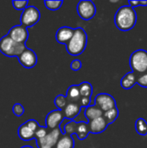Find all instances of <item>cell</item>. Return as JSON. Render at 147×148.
I'll return each mask as SVG.
<instances>
[{
    "label": "cell",
    "mask_w": 147,
    "mask_h": 148,
    "mask_svg": "<svg viewBox=\"0 0 147 148\" xmlns=\"http://www.w3.org/2000/svg\"><path fill=\"white\" fill-rule=\"evenodd\" d=\"M114 23L120 30L128 31L132 29L137 23L135 10L130 5L121 6L114 16Z\"/></svg>",
    "instance_id": "1"
},
{
    "label": "cell",
    "mask_w": 147,
    "mask_h": 148,
    "mask_svg": "<svg viewBox=\"0 0 147 148\" xmlns=\"http://www.w3.org/2000/svg\"><path fill=\"white\" fill-rule=\"evenodd\" d=\"M88 43V36L86 31L79 27L75 29L74 35L70 41L66 44L67 51L70 56H76L81 55L86 49Z\"/></svg>",
    "instance_id": "2"
},
{
    "label": "cell",
    "mask_w": 147,
    "mask_h": 148,
    "mask_svg": "<svg viewBox=\"0 0 147 148\" xmlns=\"http://www.w3.org/2000/svg\"><path fill=\"white\" fill-rule=\"evenodd\" d=\"M26 49L25 43L16 42L8 35L0 39V52L8 57H18Z\"/></svg>",
    "instance_id": "3"
},
{
    "label": "cell",
    "mask_w": 147,
    "mask_h": 148,
    "mask_svg": "<svg viewBox=\"0 0 147 148\" xmlns=\"http://www.w3.org/2000/svg\"><path fill=\"white\" fill-rule=\"evenodd\" d=\"M130 66L134 74L142 75L147 72V51L138 49L134 51L130 57Z\"/></svg>",
    "instance_id": "4"
},
{
    "label": "cell",
    "mask_w": 147,
    "mask_h": 148,
    "mask_svg": "<svg viewBox=\"0 0 147 148\" xmlns=\"http://www.w3.org/2000/svg\"><path fill=\"white\" fill-rule=\"evenodd\" d=\"M40 127L38 122L35 120H29L21 125L18 128L17 134L22 140L29 141L36 139V132Z\"/></svg>",
    "instance_id": "5"
},
{
    "label": "cell",
    "mask_w": 147,
    "mask_h": 148,
    "mask_svg": "<svg viewBox=\"0 0 147 148\" xmlns=\"http://www.w3.org/2000/svg\"><path fill=\"white\" fill-rule=\"evenodd\" d=\"M41 14L37 8L35 6H27L23 10L20 17L21 24L24 27H31L38 23Z\"/></svg>",
    "instance_id": "6"
},
{
    "label": "cell",
    "mask_w": 147,
    "mask_h": 148,
    "mask_svg": "<svg viewBox=\"0 0 147 148\" xmlns=\"http://www.w3.org/2000/svg\"><path fill=\"white\" fill-rule=\"evenodd\" d=\"M62 130L60 127L54 130H50L47 135L42 138L36 139L38 148H55L59 138L62 135Z\"/></svg>",
    "instance_id": "7"
},
{
    "label": "cell",
    "mask_w": 147,
    "mask_h": 148,
    "mask_svg": "<svg viewBox=\"0 0 147 148\" xmlns=\"http://www.w3.org/2000/svg\"><path fill=\"white\" fill-rule=\"evenodd\" d=\"M77 12L83 20H90L96 14V7L92 1L81 0L78 3L76 7Z\"/></svg>",
    "instance_id": "8"
},
{
    "label": "cell",
    "mask_w": 147,
    "mask_h": 148,
    "mask_svg": "<svg viewBox=\"0 0 147 148\" xmlns=\"http://www.w3.org/2000/svg\"><path fill=\"white\" fill-rule=\"evenodd\" d=\"M94 105L104 113L106 111L116 108V101L111 95L101 93L96 95L94 100Z\"/></svg>",
    "instance_id": "9"
},
{
    "label": "cell",
    "mask_w": 147,
    "mask_h": 148,
    "mask_svg": "<svg viewBox=\"0 0 147 148\" xmlns=\"http://www.w3.org/2000/svg\"><path fill=\"white\" fill-rule=\"evenodd\" d=\"M8 36L16 42L25 43L29 37V32L26 27H24L22 24H19L13 26L10 29Z\"/></svg>",
    "instance_id": "10"
},
{
    "label": "cell",
    "mask_w": 147,
    "mask_h": 148,
    "mask_svg": "<svg viewBox=\"0 0 147 148\" xmlns=\"http://www.w3.org/2000/svg\"><path fill=\"white\" fill-rule=\"evenodd\" d=\"M64 119L65 118L63 116L62 110L55 109L49 112L45 120L46 128H48L49 130L55 129L56 127H60V124L63 121Z\"/></svg>",
    "instance_id": "11"
},
{
    "label": "cell",
    "mask_w": 147,
    "mask_h": 148,
    "mask_svg": "<svg viewBox=\"0 0 147 148\" xmlns=\"http://www.w3.org/2000/svg\"><path fill=\"white\" fill-rule=\"evenodd\" d=\"M20 64L25 69H31L37 63L36 54L30 49H26L18 57Z\"/></svg>",
    "instance_id": "12"
},
{
    "label": "cell",
    "mask_w": 147,
    "mask_h": 148,
    "mask_svg": "<svg viewBox=\"0 0 147 148\" xmlns=\"http://www.w3.org/2000/svg\"><path fill=\"white\" fill-rule=\"evenodd\" d=\"M75 29L68 27V26H63L58 29L55 34V39L59 43L62 44H67L70 39L72 38L74 35Z\"/></svg>",
    "instance_id": "13"
},
{
    "label": "cell",
    "mask_w": 147,
    "mask_h": 148,
    "mask_svg": "<svg viewBox=\"0 0 147 148\" xmlns=\"http://www.w3.org/2000/svg\"><path fill=\"white\" fill-rule=\"evenodd\" d=\"M88 127H89V132L91 134H94L103 133L108 126V124L107 123V121H105L103 116L96 118L94 120H92V121H88Z\"/></svg>",
    "instance_id": "14"
},
{
    "label": "cell",
    "mask_w": 147,
    "mask_h": 148,
    "mask_svg": "<svg viewBox=\"0 0 147 148\" xmlns=\"http://www.w3.org/2000/svg\"><path fill=\"white\" fill-rule=\"evenodd\" d=\"M81 107L80 103H74V102H68L66 107L62 110V114L65 119H68L70 121H74L80 112Z\"/></svg>",
    "instance_id": "15"
},
{
    "label": "cell",
    "mask_w": 147,
    "mask_h": 148,
    "mask_svg": "<svg viewBox=\"0 0 147 148\" xmlns=\"http://www.w3.org/2000/svg\"><path fill=\"white\" fill-rule=\"evenodd\" d=\"M66 99L68 102H74V103H79L80 100L81 98L79 87L76 85H72L70 86L68 90H67V95H66Z\"/></svg>",
    "instance_id": "16"
},
{
    "label": "cell",
    "mask_w": 147,
    "mask_h": 148,
    "mask_svg": "<svg viewBox=\"0 0 147 148\" xmlns=\"http://www.w3.org/2000/svg\"><path fill=\"white\" fill-rule=\"evenodd\" d=\"M137 83V75L133 72L126 74L120 81V85L124 89H130Z\"/></svg>",
    "instance_id": "17"
},
{
    "label": "cell",
    "mask_w": 147,
    "mask_h": 148,
    "mask_svg": "<svg viewBox=\"0 0 147 148\" xmlns=\"http://www.w3.org/2000/svg\"><path fill=\"white\" fill-rule=\"evenodd\" d=\"M90 134L89 132V127H88V124L87 122L84 121H80L77 122L76 125V128H75V134L78 137V139L80 140H85L88 134Z\"/></svg>",
    "instance_id": "18"
},
{
    "label": "cell",
    "mask_w": 147,
    "mask_h": 148,
    "mask_svg": "<svg viewBox=\"0 0 147 148\" xmlns=\"http://www.w3.org/2000/svg\"><path fill=\"white\" fill-rule=\"evenodd\" d=\"M75 141L71 135L68 134H62L59 138L55 148H74Z\"/></svg>",
    "instance_id": "19"
},
{
    "label": "cell",
    "mask_w": 147,
    "mask_h": 148,
    "mask_svg": "<svg viewBox=\"0 0 147 148\" xmlns=\"http://www.w3.org/2000/svg\"><path fill=\"white\" fill-rule=\"evenodd\" d=\"M84 114H85L86 118L88 119V121H90L92 120H94L96 118L103 116V112L98 107L94 105V106H89V107L86 108Z\"/></svg>",
    "instance_id": "20"
},
{
    "label": "cell",
    "mask_w": 147,
    "mask_h": 148,
    "mask_svg": "<svg viewBox=\"0 0 147 148\" xmlns=\"http://www.w3.org/2000/svg\"><path fill=\"white\" fill-rule=\"evenodd\" d=\"M78 87H79V90H80V94L81 97L91 98L93 95V87L91 83H89L88 82H83Z\"/></svg>",
    "instance_id": "21"
},
{
    "label": "cell",
    "mask_w": 147,
    "mask_h": 148,
    "mask_svg": "<svg viewBox=\"0 0 147 148\" xmlns=\"http://www.w3.org/2000/svg\"><path fill=\"white\" fill-rule=\"evenodd\" d=\"M118 116H119V109L117 108V107L103 113V118L105 119V121L108 125L115 121Z\"/></svg>",
    "instance_id": "22"
},
{
    "label": "cell",
    "mask_w": 147,
    "mask_h": 148,
    "mask_svg": "<svg viewBox=\"0 0 147 148\" xmlns=\"http://www.w3.org/2000/svg\"><path fill=\"white\" fill-rule=\"evenodd\" d=\"M135 129L136 132L142 136L147 134V122L143 118H139L135 122Z\"/></svg>",
    "instance_id": "23"
},
{
    "label": "cell",
    "mask_w": 147,
    "mask_h": 148,
    "mask_svg": "<svg viewBox=\"0 0 147 148\" xmlns=\"http://www.w3.org/2000/svg\"><path fill=\"white\" fill-rule=\"evenodd\" d=\"M63 3V1L62 0H56V1H51V0H46L44 1V4L48 10H59Z\"/></svg>",
    "instance_id": "24"
},
{
    "label": "cell",
    "mask_w": 147,
    "mask_h": 148,
    "mask_svg": "<svg viewBox=\"0 0 147 148\" xmlns=\"http://www.w3.org/2000/svg\"><path fill=\"white\" fill-rule=\"evenodd\" d=\"M54 103H55V105L56 106L57 109L62 111L63 108L66 107L68 101H67V99H66V97H65L64 95H57V96L55 97V101H54Z\"/></svg>",
    "instance_id": "25"
},
{
    "label": "cell",
    "mask_w": 147,
    "mask_h": 148,
    "mask_svg": "<svg viewBox=\"0 0 147 148\" xmlns=\"http://www.w3.org/2000/svg\"><path fill=\"white\" fill-rule=\"evenodd\" d=\"M76 125L77 122H75V121H70L69 122H68L64 128H63V134H68V135H73L75 134V128H76Z\"/></svg>",
    "instance_id": "26"
},
{
    "label": "cell",
    "mask_w": 147,
    "mask_h": 148,
    "mask_svg": "<svg viewBox=\"0 0 147 148\" xmlns=\"http://www.w3.org/2000/svg\"><path fill=\"white\" fill-rule=\"evenodd\" d=\"M29 3V1L27 0H22V1H19V0H14L12 1V5L13 7L17 10H23L26 7H27V4Z\"/></svg>",
    "instance_id": "27"
},
{
    "label": "cell",
    "mask_w": 147,
    "mask_h": 148,
    "mask_svg": "<svg viewBox=\"0 0 147 148\" xmlns=\"http://www.w3.org/2000/svg\"><path fill=\"white\" fill-rule=\"evenodd\" d=\"M12 112H13V114H14L16 116L20 117V116H22V115L24 114V108H23L21 104L16 103V104H15V105L13 106V108H12Z\"/></svg>",
    "instance_id": "28"
},
{
    "label": "cell",
    "mask_w": 147,
    "mask_h": 148,
    "mask_svg": "<svg viewBox=\"0 0 147 148\" xmlns=\"http://www.w3.org/2000/svg\"><path fill=\"white\" fill-rule=\"evenodd\" d=\"M137 84L143 88H147V72L137 75Z\"/></svg>",
    "instance_id": "29"
},
{
    "label": "cell",
    "mask_w": 147,
    "mask_h": 148,
    "mask_svg": "<svg viewBox=\"0 0 147 148\" xmlns=\"http://www.w3.org/2000/svg\"><path fill=\"white\" fill-rule=\"evenodd\" d=\"M49 131H50V130H49L48 128L40 126V127H39V128L37 129V131L36 132V139H39V138L44 137L45 135L48 134V133H49Z\"/></svg>",
    "instance_id": "30"
},
{
    "label": "cell",
    "mask_w": 147,
    "mask_h": 148,
    "mask_svg": "<svg viewBox=\"0 0 147 148\" xmlns=\"http://www.w3.org/2000/svg\"><path fill=\"white\" fill-rule=\"evenodd\" d=\"M70 67H71V69H72L74 71H79V70L81 69V62L80 60L75 59V60H74V61L71 62Z\"/></svg>",
    "instance_id": "31"
},
{
    "label": "cell",
    "mask_w": 147,
    "mask_h": 148,
    "mask_svg": "<svg viewBox=\"0 0 147 148\" xmlns=\"http://www.w3.org/2000/svg\"><path fill=\"white\" fill-rule=\"evenodd\" d=\"M90 102H91V98H88V97H81L80 100V105L81 108H88L90 106Z\"/></svg>",
    "instance_id": "32"
},
{
    "label": "cell",
    "mask_w": 147,
    "mask_h": 148,
    "mask_svg": "<svg viewBox=\"0 0 147 148\" xmlns=\"http://www.w3.org/2000/svg\"><path fill=\"white\" fill-rule=\"evenodd\" d=\"M128 3H129L128 5H130L133 9H134V7L139 6V1H129Z\"/></svg>",
    "instance_id": "33"
},
{
    "label": "cell",
    "mask_w": 147,
    "mask_h": 148,
    "mask_svg": "<svg viewBox=\"0 0 147 148\" xmlns=\"http://www.w3.org/2000/svg\"><path fill=\"white\" fill-rule=\"evenodd\" d=\"M147 1H139V6H146Z\"/></svg>",
    "instance_id": "34"
},
{
    "label": "cell",
    "mask_w": 147,
    "mask_h": 148,
    "mask_svg": "<svg viewBox=\"0 0 147 148\" xmlns=\"http://www.w3.org/2000/svg\"><path fill=\"white\" fill-rule=\"evenodd\" d=\"M21 148H33L32 147H29V146H24V147H22Z\"/></svg>",
    "instance_id": "35"
}]
</instances>
